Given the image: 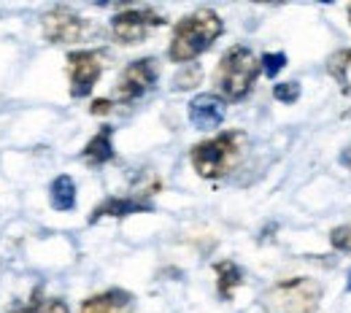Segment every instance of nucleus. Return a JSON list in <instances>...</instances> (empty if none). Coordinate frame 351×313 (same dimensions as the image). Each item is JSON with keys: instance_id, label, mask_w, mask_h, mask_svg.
<instances>
[{"instance_id": "nucleus-2", "label": "nucleus", "mask_w": 351, "mask_h": 313, "mask_svg": "<svg viewBox=\"0 0 351 313\" xmlns=\"http://www.w3.org/2000/svg\"><path fill=\"white\" fill-rule=\"evenodd\" d=\"M249 146V138L241 130H227L208 140H200L192 146L189 160L192 168L200 179H221L227 176L232 168H238V162L243 160Z\"/></svg>"}, {"instance_id": "nucleus-8", "label": "nucleus", "mask_w": 351, "mask_h": 313, "mask_svg": "<svg viewBox=\"0 0 351 313\" xmlns=\"http://www.w3.org/2000/svg\"><path fill=\"white\" fill-rule=\"evenodd\" d=\"M103 73V57L92 49H79L68 54V76H71V95L87 97Z\"/></svg>"}, {"instance_id": "nucleus-6", "label": "nucleus", "mask_w": 351, "mask_h": 313, "mask_svg": "<svg viewBox=\"0 0 351 313\" xmlns=\"http://www.w3.org/2000/svg\"><path fill=\"white\" fill-rule=\"evenodd\" d=\"M165 19L154 8H125L111 19V33L122 46L141 44L154 27H162Z\"/></svg>"}, {"instance_id": "nucleus-23", "label": "nucleus", "mask_w": 351, "mask_h": 313, "mask_svg": "<svg viewBox=\"0 0 351 313\" xmlns=\"http://www.w3.org/2000/svg\"><path fill=\"white\" fill-rule=\"evenodd\" d=\"M349 289H351V275H349Z\"/></svg>"}, {"instance_id": "nucleus-14", "label": "nucleus", "mask_w": 351, "mask_h": 313, "mask_svg": "<svg viewBox=\"0 0 351 313\" xmlns=\"http://www.w3.org/2000/svg\"><path fill=\"white\" fill-rule=\"evenodd\" d=\"M217 286H219V295L224 300H230L232 295H235V289L243 284V270L238 268L235 262H230V260H224L217 265Z\"/></svg>"}, {"instance_id": "nucleus-4", "label": "nucleus", "mask_w": 351, "mask_h": 313, "mask_svg": "<svg viewBox=\"0 0 351 313\" xmlns=\"http://www.w3.org/2000/svg\"><path fill=\"white\" fill-rule=\"evenodd\" d=\"M322 284L313 278H284L263 295L265 313H313L322 303Z\"/></svg>"}, {"instance_id": "nucleus-13", "label": "nucleus", "mask_w": 351, "mask_h": 313, "mask_svg": "<svg viewBox=\"0 0 351 313\" xmlns=\"http://www.w3.org/2000/svg\"><path fill=\"white\" fill-rule=\"evenodd\" d=\"M49 200L54 211H73L76 208V181L68 173L57 176L49 186Z\"/></svg>"}, {"instance_id": "nucleus-22", "label": "nucleus", "mask_w": 351, "mask_h": 313, "mask_svg": "<svg viewBox=\"0 0 351 313\" xmlns=\"http://www.w3.org/2000/svg\"><path fill=\"white\" fill-rule=\"evenodd\" d=\"M89 111H92L95 116H103V114H108V111H111V100H95Z\"/></svg>"}, {"instance_id": "nucleus-3", "label": "nucleus", "mask_w": 351, "mask_h": 313, "mask_svg": "<svg viewBox=\"0 0 351 313\" xmlns=\"http://www.w3.org/2000/svg\"><path fill=\"white\" fill-rule=\"evenodd\" d=\"M260 71H263V65L249 46H232L219 60V68L214 76L217 90L224 100H243L254 87Z\"/></svg>"}, {"instance_id": "nucleus-18", "label": "nucleus", "mask_w": 351, "mask_h": 313, "mask_svg": "<svg viewBox=\"0 0 351 313\" xmlns=\"http://www.w3.org/2000/svg\"><path fill=\"white\" fill-rule=\"evenodd\" d=\"M273 97H276L278 103H295V100L300 97V84H295V82H289V84H276V87H273Z\"/></svg>"}, {"instance_id": "nucleus-1", "label": "nucleus", "mask_w": 351, "mask_h": 313, "mask_svg": "<svg viewBox=\"0 0 351 313\" xmlns=\"http://www.w3.org/2000/svg\"><path fill=\"white\" fill-rule=\"evenodd\" d=\"M221 33H224V22L217 11H211V8L192 11L173 27V38L168 46L171 62L186 65V62L197 60L203 51H208L214 46V41Z\"/></svg>"}, {"instance_id": "nucleus-12", "label": "nucleus", "mask_w": 351, "mask_h": 313, "mask_svg": "<svg viewBox=\"0 0 351 313\" xmlns=\"http://www.w3.org/2000/svg\"><path fill=\"white\" fill-rule=\"evenodd\" d=\"M111 138H114L111 127H100L97 133L92 135V140H89L87 146H84V151H82V157H84L87 165L97 168V165H106V162L114 160V140Z\"/></svg>"}, {"instance_id": "nucleus-17", "label": "nucleus", "mask_w": 351, "mask_h": 313, "mask_svg": "<svg viewBox=\"0 0 351 313\" xmlns=\"http://www.w3.org/2000/svg\"><path fill=\"white\" fill-rule=\"evenodd\" d=\"M330 243L338 249V251H351V222L341 224L330 232Z\"/></svg>"}, {"instance_id": "nucleus-9", "label": "nucleus", "mask_w": 351, "mask_h": 313, "mask_svg": "<svg viewBox=\"0 0 351 313\" xmlns=\"http://www.w3.org/2000/svg\"><path fill=\"white\" fill-rule=\"evenodd\" d=\"M224 100L219 95H197L192 103H189V122L197 127V130H217L221 122H224Z\"/></svg>"}, {"instance_id": "nucleus-10", "label": "nucleus", "mask_w": 351, "mask_h": 313, "mask_svg": "<svg viewBox=\"0 0 351 313\" xmlns=\"http://www.w3.org/2000/svg\"><path fill=\"white\" fill-rule=\"evenodd\" d=\"M141 211H152V203H149L143 195H119V197H108V200H103V203L92 211L89 224L100 222V219H106V216L122 219V216L141 214Z\"/></svg>"}, {"instance_id": "nucleus-5", "label": "nucleus", "mask_w": 351, "mask_h": 313, "mask_svg": "<svg viewBox=\"0 0 351 313\" xmlns=\"http://www.w3.org/2000/svg\"><path fill=\"white\" fill-rule=\"evenodd\" d=\"M41 30H44V38L49 44L73 46V44H82L89 33H92V25H89L84 16H79L73 8L57 5V8H51V11L44 14Z\"/></svg>"}, {"instance_id": "nucleus-11", "label": "nucleus", "mask_w": 351, "mask_h": 313, "mask_svg": "<svg viewBox=\"0 0 351 313\" xmlns=\"http://www.w3.org/2000/svg\"><path fill=\"white\" fill-rule=\"evenodd\" d=\"M135 311V303H132V295L125 289H108V292H100L95 297H87L82 303L79 313H132Z\"/></svg>"}, {"instance_id": "nucleus-19", "label": "nucleus", "mask_w": 351, "mask_h": 313, "mask_svg": "<svg viewBox=\"0 0 351 313\" xmlns=\"http://www.w3.org/2000/svg\"><path fill=\"white\" fill-rule=\"evenodd\" d=\"M260 65H263V71L267 76H276L278 71H284V65H287V57L278 51V54H265L263 60H260Z\"/></svg>"}, {"instance_id": "nucleus-16", "label": "nucleus", "mask_w": 351, "mask_h": 313, "mask_svg": "<svg viewBox=\"0 0 351 313\" xmlns=\"http://www.w3.org/2000/svg\"><path fill=\"white\" fill-rule=\"evenodd\" d=\"M200 76H203V71H200L197 65H184V68H181V73L176 76L173 87H176V90H189V87H197V84H200Z\"/></svg>"}, {"instance_id": "nucleus-21", "label": "nucleus", "mask_w": 351, "mask_h": 313, "mask_svg": "<svg viewBox=\"0 0 351 313\" xmlns=\"http://www.w3.org/2000/svg\"><path fill=\"white\" fill-rule=\"evenodd\" d=\"M38 313H71V311H68V305H65L62 300H46L44 308Z\"/></svg>"}, {"instance_id": "nucleus-7", "label": "nucleus", "mask_w": 351, "mask_h": 313, "mask_svg": "<svg viewBox=\"0 0 351 313\" xmlns=\"http://www.w3.org/2000/svg\"><path fill=\"white\" fill-rule=\"evenodd\" d=\"M157 79H160V62L154 57L135 60L122 71V76L117 82V90H114V97L119 103H135L138 97H143L157 84Z\"/></svg>"}, {"instance_id": "nucleus-20", "label": "nucleus", "mask_w": 351, "mask_h": 313, "mask_svg": "<svg viewBox=\"0 0 351 313\" xmlns=\"http://www.w3.org/2000/svg\"><path fill=\"white\" fill-rule=\"evenodd\" d=\"M41 308H44V303H41V289H38L22 308H16V311H11V313H38Z\"/></svg>"}, {"instance_id": "nucleus-15", "label": "nucleus", "mask_w": 351, "mask_h": 313, "mask_svg": "<svg viewBox=\"0 0 351 313\" xmlns=\"http://www.w3.org/2000/svg\"><path fill=\"white\" fill-rule=\"evenodd\" d=\"M327 71H330V76L343 87V92L351 90L349 84V71H351V49H341L338 54H332L330 60H327Z\"/></svg>"}, {"instance_id": "nucleus-24", "label": "nucleus", "mask_w": 351, "mask_h": 313, "mask_svg": "<svg viewBox=\"0 0 351 313\" xmlns=\"http://www.w3.org/2000/svg\"><path fill=\"white\" fill-rule=\"evenodd\" d=\"M349 22H351V8H349Z\"/></svg>"}]
</instances>
